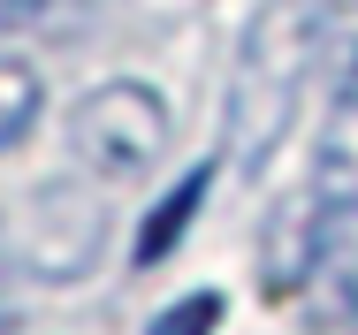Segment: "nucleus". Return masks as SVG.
<instances>
[{"label": "nucleus", "instance_id": "1", "mask_svg": "<svg viewBox=\"0 0 358 335\" xmlns=\"http://www.w3.org/2000/svg\"><path fill=\"white\" fill-rule=\"evenodd\" d=\"M313 46H320V0H267L244 23L236 76H229V160L244 176H259L275 160V145L289 137Z\"/></svg>", "mask_w": 358, "mask_h": 335}, {"label": "nucleus", "instance_id": "7", "mask_svg": "<svg viewBox=\"0 0 358 335\" xmlns=\"http://www.w3.org/2000/svg\"><path fill=\"white\" fill-rule=\"evenodd\" d=\"M214 320H221V297H214V290H199V297L168 305V313L152 320V335H214Z\"/></svg>", "mask_w": 358, "mask_h": 335}, {"label": "nucleus", "instance_id": "4", "mask_svg": "<svg viewBox=\"0 0 358 335\" xmlns=\"http://www.w3.org/2000/svg\"><path fill=\"white\" fill-rule=\"evenodd\" d=\"M328 236H336V229H328V213H320V199H313V191L282 199L275 229H267V290H297L305 274L320 267Z\"/></svg>", "mask_w": 358, "mask_h": 335}, {"label": "nucleus", "instance_id": "3", "mask_svg": "<svg viewBox=\"0 0 358 335\" xmlns=\"http://www.w3.org/2000/svg\"><path fill=\"white\" fill-rule=\"evenodd\" d=\"M328 229L358 221V46L343 62V84H336V107H328V130H320V152H313V183H305Z\"/></svg>", "mask_w": 358, "mask_h": 335}, {"label": "nucleus", "instance_id": "6", "mask_svg": "<svg viewBox=\"0 0 358 335\" xmlns=\"http://www.w3.org/2000/svg\"><path fill=\"white\" fill-rule=\"evenodd\" d=\"M38 99H46V92H38V69H23V62L0 54V152L38 122Z\"/></svg>", "mask_w": 358, "mask_h": 335}, {"label": "nucleus", "instance_id": "2", "mask_svg": "<svg viewBox=\"0 0 358 335\" xmlns=\"http://www.w3.org/2000/svg\"><path fill=\"white\" fill-rule=\"evenodd\" d=\"M69 152L84 160V176H99V183L145 176L168 152V99L152 84H138V76L92 84L69 107Z\"/></svg>", "mask_w": 358, "mask_h": 335}, {"label": "nucleus", "instance_id": "5", "mask_svg": "<svg viewBox=\"0 0 358 335\" xmlns=\"http://www.w3.org/2000/svg\"><path fill=\"white\" fill-rule=\"evenodd\" d=\"M206 183H214V168H191L168 199L152 206V221L138 229V267H160V259L176 252V236L191 229V213H199V199H206Z\"/></svg>", "mask_w": 358, "mask_h": 335}, {"label": "nucleus", "instance_id": "8", "mask_svg": "<svg viewBox=\"0 0 358 335\" xmlns=\"http://www.w3.org/2000/svg\"><path fill=\"white\" fill-rule=\"evenodd\" d=\"M38 8H46V0H0V31H8V23H31Z\"/></svg>", "mask_w": 358, "mask_h": 335}]
</instances>
